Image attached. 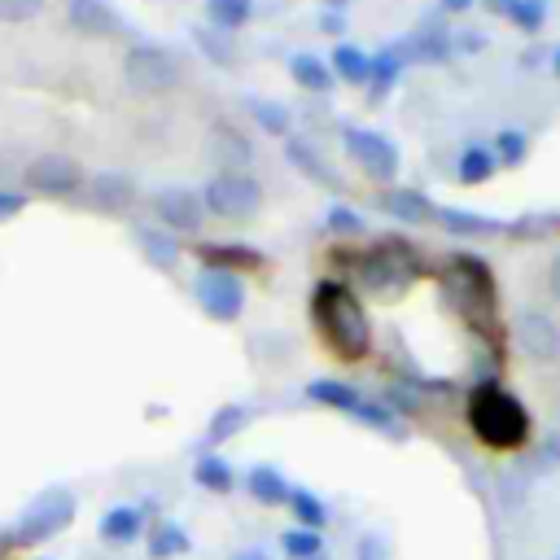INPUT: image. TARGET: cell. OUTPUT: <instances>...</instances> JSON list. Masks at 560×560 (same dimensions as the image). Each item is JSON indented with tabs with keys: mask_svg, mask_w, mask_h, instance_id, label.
<instances>
[{
	"mask_svg": "<svg viewBox=\"0 0 560 560\" xmlns=\"http://www.w3.org/2000/svg\"><path fill=\"white\" fill-rule=\"evenodd\" d=\"M311 315L324 332V341L332 346V354L341 359H363L372 350V324L359 306V298L341 284V280H319L311 293Z\"/></svg>",
	"mask_w": 560,
	"mask_h": 560,
	"instance_id": "obj_1",
	"label": "cell"
},
{
	"mask_svg": "<svg viewBox=\"0 0 560 560\" xmlns=\"http://www.w3.org/2000/svg\"><path fill=\"white\" fill-rule=\"evenodd\" d=\"M468 429L477 433V442H486L494 451H516L529 442V411L503 385L486 381L468 398Z\"/></svg>",
	"mask_w": 560,
	"mask_h": 560,
	"instance_id": "obj_2",
	"label": "cell"
},
{
	"mask_svg": "<svg viewBox=\"0 0 560 560\" xmlns=\"http://www.w3.org/2000/svg\"><path fill=\"white\" fill-rule=\"evenodd\" d=\"M201 206L214 219H249L262 206V184L249 171H219L206 179Z\"/></svg>",
	"mask_w": 560,
	"mask_h": 560,
	"instance_id": "obj_3",
	"label": "cell"
},
{
	"mask_svg": "<svg viewBox=\"0 0 560 560\" xmlns=\"http://www.w3.org/2000/svg\"><path fill=\"white\" fill-rule=\"evenodd\" d=\"M122 79L140 96H162L179 83V61L162 44H131L122 57Z\"/></svg>",
	"mask_w": 560,
	"mask_h": 560,
	"instance_id": "obj_4",
	"label": "cell"
},
{
	"mask_svg": "<svg viewBox=\"0 0 560 560\" xmlns=\"http://www.w3.org/2000/svg\"><path fill=\"white\" fill-rule=\"evenodd\" d=\"M306 398H311V402H324V407H337V411L363 420L368 429H381V433L402 438V429L394 424V411L381 407V402H372V398H363L354 385H341V381H311V385H306Z\"/></svg>",
	"mask_w": 560,
	"mask_h": 560,
	"instance_id": "obj_5",
	"label": "cell"
},
{
	"mask_svg": "<svg viewBox=\"0 0 560 560\" xmlns=\"http://www.w3.org/2000/svg\"><path fill=\"white\" fill-rule=\"evenodd\" d=\"M411 271H416V258H411L407 241H398V236L376 241V245L359 258V280H363L368 289H376V293H385V289H394V284H407Z\"/></svg>",
	"mask_w": 560,
	"mask_h": 560,
	"instance_id": "obj_6",
	"label": "cell"
},
{
	"mask_svg": "<svg viewBox=\"0 0 560 560\" xmlns=\"http://www.w3.org/2000/svg\"><path fill=\"white\" fill-rule=\"evenodd\" d=\"M192 293H197L201 311H206L210 319H219V324H232V319L241 315V306H245V284H241V276H232V271L206 267V271L197 276V284H192Z\"/></svg>",
	"mask_w": 560,
	"mask_h": 560,
	"instance_id": "obj_7",
	"label": "cell"
},
{
	"mask_svg": "<svg viewBox=\"0 0 560 560\" xmlns=\"http://www.w3.org/2000/svg\"><path fill=\"white\" fill-rule=\"evenodd\" d=\"M26 188L44 197H70L83 188V166L70 153H39L26 166Z\"/></svg>",
	"mask_w": 560,
	"mask_h": 560,
	"instance_id": "obj_8",
	"label": "cell"
},
{
	"mask_svg": "<svg viewBox=\"0 0 560 560\" xmlns=\"http://www.w3.org/2000/svg\"><path fill=\"white\" fill-rule=\"evenodd\" d=\"M70 516H74V499H70V490H44V494L26 508L22 529H18V542H39V538L66 529Z\"/></svg>",
	"mask_w": 560,
	"mask_h": 560,
	"instance_id": "obj_9",
	"label": "cell"
},
{
	"mask_svg": "<svg viewBox=\"0 0 560 560\" xmlns=\"http://www.w3.org/2000/svg\"><path fill=\"white\" fill-rule=\"evenodd\" d=\"M455 289H459V306L472 319L494 315V276L486 271L481 258H472V254H459L455 258Z\"/></svg>",
	"mask_w": 560,
	"mask_h": 560,
	"instance_id": "obj_10",
	"label": "cell"
},
{
	"mask_svg": "<svg viewBox=\"0 0 560 560\" xmlns=\"http://www.w3.org/2000/svg\"><path fill=\"white\" fill-rule=\"evenodd\" d=\"M346 153H350L372 179H394V175H398V149H394L381 131L350 127V131H346Z\"/></svg>",
	"mask_w": 560,
	"mask_h": 560,
	"instance_id": "obj_11",
	"label": "cell"
},
{
	"mask_svg": "<svg viewBox=\"0 0 560 560\" xmlns=\"http://www.w3.org/2000/svg\"><path fill=\"white\" fill-rule=\"evenodd\" d=\"M516 341H521V350H525L529 359L551 363V359L560 354V324H556L547 311L525 306V311H516Z\"/></svg>",
	"mask_w": 560,
	"mask_h": 560,
	"instance_id": "obj_12",
	"label": "cell"
},
{
	"mask_svg": "<svg viewBox=\"0 0 560 560\" xmlns=\"http://www.w3.org/2000/svg\"><path fill=\"white\" fill-rule=\"evenodd\" d=\"M153 214L166 232H197L206 219V206L192 188H162L153 192Z\"/></svg>",
	"mask_w": 560,
	"mask_h": 560,
	"instance_id": "obj_13",
	"label": "cell"
},
{
	"mask_svg": "<svg viewBox=\"0 0 560 560\" xmlns=\"http://www.w3.org/2000/svg\"><path fill=\"white\" fill-rule=\"evenodd\" d=\"M66 18L88 39H114L122 31V18L109 9V0H70L66 4Z\"/></svg>",
	"mask_w": 560,
	"mask_h": 560,
	"instance_id": "obj_14",
	"label": "cell"
},
{
	"mask_svg": "<svg viewBox=\"0 0 560 560\" xmlns=\"http://www.w3.org/2000/svg\"><path fill=\"white\" fill-rule=\"evenodd\" d=\"M88 201H92L96 210L118 214V210H127V206L136 201V179H131L127 171H101V175L88 179Z\"/></svg>",
	"mask_w": 560,
	"mask_h": 560,
	"instance_id": "obj_15",
	"label": "cell"
},
{
	"mask_svg": "<svg viewBox=\"0 0 560 560\" xmlns=\"http://www.w3.org/2000/svg\"><path fill=\"white\" fill-rule=\"evenodd\" d=\"M245 494H249L254 503H262V508H280V503H289L293 486H289V477H284L276 464H254V468L245 472Z\"/></svg>",
	"mask_w": 560,
	"mask_h": 560,
	"instance_id": "obj_16",
	"label": "cell"
},
{
	"mask_svg": "<svg viewBox=\"0 0 560 560\" xmlns=\"http://www.w3.org/2000/svg\"><path fill=\"white\" fill-rule=\"evenodd\" d=\"M210 153L219 158L223 171H241L254 158V144L245 140V131H236L232 122H214L210 127Z\"/></svg>",
	"mask_w": 560,
	"mask_h": 560,
	"instance_id": "obj_17",
	"label": "cell"
},
{
	"mask_svg": "<svg viewBox=\"0 0 560 560\" xmlns=\"http://www.w3.org/2000/svg\"><path fill=\"white\" fill-rule=\"evenodd\" d=\"M101 538L109 542V547H127V542H136L140 534H144V512L140 508H131V503H118V508H109L105 516H101Z\"/></svg>",
	"mask_w": 560,
	"mask_h": 560,
	"instance_id": "obj_18",
	"label": "cell"
},
{
	"mask_svg": "<svg viewBox=\"0 0 560 560\" xmlns=\"http://www.w3.org/2000/svg\"><path fill=\"white\" fill-rule=\"evenodd\" d=\"M381 206H385L394 219H402V223H429V219H438V206H433L424 192H416V188H389V192L381 197Z\"/></svg>",
	"mask_w": 560,
	"mask_h": 560,
	"instance_id": "obj_19",
	"label": "cell"
},
{
	"mask_svg": "<svg viewBox=\"0 0 560 560\" xmlns=\"http://www.w3.org/2000/svg\"><path fill=\"white\" fill-rule=\"evenodd\" d=\"M144 547H149L153 560H175V556L192 551V538H188V529L179 521H158V525H149Z\"/></svg>",
	"mask_w": 560,
	"mask_h": 560,
	"instance_id": "obj_20",
	"label": "cell"
},
{
	"mask_svg": "<svg viewBox=\"0 0 560 560\" xmlns=\"http://www.w3.org/2000/svg\"><path fill=\"white\" fill-rule=\"evenodd\" d=\"M201 262L206 267H214V271H258L267 258L258 254V249H245V245H206L201 249Z\"/></svg>",
	"mask_w": 560,
	"mask_h": 560,
	"instance_id": "obj_21",
	"label": "cell"
},
{
	"mask_svg": "<svg viewBox=\"0 0 560 560\" xmlns=\"http://www.w3.org/2000/svg\"><path fill=\"white\" fill-rule=\"evenodd\" d=\"M192 481H197L201 490H210V494H228L232 481H236V472H232V464H228L223 455H197Z\"/></svg>",
	"mask_w": 560,
	"mask_h": 560,
	"instance_id": "obj_22",
	"label": "cell"
},
{
	"mask_svg": "<svg viewBox=\"0 0 560 560\" xmlns=\"http://www.w3.org/2000/svg\"><path fill=\"white\" fill-rule=\"evenodd\" d=\"M289 512L298 516V529H324L328 525V508L315 499V490H302V486H293V494H289Z\"/></svg>",
	"mask_w": 560,
	"mask_h": 560,
	"instance_id": "obj_23",
	"label": "cell"
},
{
	"mask_svg": "<svg viewBox=\"0 0 560 560\" xmlns=\"http://www.w3.org/2000/svg\"><path fill=\"white\" fill-rule=\"evenodd\" d=\"M289 70H293V79H298L302 88H311V92H328V88H332V70H328L315 52H298V57L289 61Z\"/></svg>",
	"mask_w": 560,
	"mask_h": 560,
	"instance_id": "obj_24",
	"label": "cell"
},
{
	"mask_svg": "<svg viewBox=\"0 0 560 560\" xmlns=\"http://www.w3.org/2000/svg\"><path fill=\"white\" fill-rule=\"evenodd\" d=\"M494 166H499V162H494V149H486V144H468V149L459 153V166H455V171H459L464 184H481V179L494 175Z\"/></svg>",
	"mask_w": 560,
	"mask_h": 560,
	"instance_id": "obj_25",
	"label": "cell"
},
{
	"mask_svg": "<svg viewBox=\"0 0 560 560\" xmlns=\"http://www.w3.org/2000/svg\"><path fill=\"white\" fill-rule=\"evenodd\" d=\"M245 424H249V407L228 402V407H219V411H214V420H210V429H206V442H210V446H219V442H228L232 433H241Z\"/></svg>",
	"mask_w": 560,
	"mask_h": 560,
	"instance_id": "obj_26",
	"label": "cell"
},
{
	"mask_svg": "<svg viewBox=\"0 0 560 560\" xmlns=\"http://www.w3.org/2000/svg\"><path fill=\"white\" fill-rule=\"evenodd\" d=\"M254 13V0H206V18L219 26V31H236L245 26Z\"/></svg>",
	"mask_w": 560,
	"mask_h": 560,
	"instance_id": "obj_27",
	"label": "cell"
},
{
	"mask_svg": "<svg viewBox=\"0 0 560 560\" xmlns=\"http://www.w3.org/2000/svg\"><path fill=\"white\" fill-rule=\"evenodd\" d=\"M332 70H337V79H346V83H368V79H372V57H363V52L350 48V44H341V48L332 52Z\"/></svg>",
	"mask_w": 560,
	"mask_h": 560,
	"instance_id": "obj_28",
	"label": "cell"
},
{
	"mask_svg": "<svg viewBox=\"0 0 560 560\" xmlns=\"http://www.w3.org/2000/svg\"><path fill=\"white\" fill-rule=\"evenodd\" d=\"M280 551L289 560H315V556H324V538L315 529H284L280 534Z\"/></svg>",
	"mask_w": 560,
	"mask_h": 560,
	"instance_id": "obj_29",
	"label": "cell"
},
{
	"mask_svg": "<svg viewBox=\"0 0 560 560\" xmlns=\"http://www.w3.org/2000/svg\"><path fill=\"white\" fill-rule=\"evenodd\" d=\"M494 9L508 13V18H512L516 26H525V31H538L542 18H547V0H494Z\"/></svg>",
	"mask_w": 560,
	"mask_h": 560,
	"instance_id": "obj_30",
	"label": "cell"
},
{
	"mask_svg": "<svg viewBox=\"0 0 560 560\" xmlns=\"http://www.w3.org/2000/svg\"><path fill=\"white\" fill-rule=\"evenodd\" d=\"M438 223L451 228V232H464V236H490V232H499L494 219H477V214H464V210H438Z\"/></svg>",
	"mask_w": 560,
	"mask_h": 560,
	"instance_id": "obj_31",
	"label": "cell"
},
{
	"mask_svg": "<svg viewBox=\"0 0 560 560\" xmlns=\"http://www.w3.org/2000/svg\"><path fill=\"white\" fill-rule=\"evenodd\" d=\"M140 249H144V258L158 262V267H171V262L179 258V245H175L166 232H153V228L140 232Z\"/></svg>",
	"mask_w": 560,
	"mask_h": 560,
	"instance_id": "obj_32",
	"label": "cell"
},
{
	"mask_svg": "<svg viewBox=\"0 0 560 560\" xmlns=\"http://www.w3.org/2000/svg\"><path fill=\"white\" fill-rule=\"evenodd\" d=\"M490 149H494V162L516 166V162L525 158V136H521V131H499V136L490 140Z\"/></svg>",
	"mask_w": 560,
	"mask_h": 560,
	"instance_id": "obj_33",
	"label": "cell"
},
{
	"mask_svg": "<svg viewBox=\"0 0 560 560\" xmlns=\"http://www.w3.org/2000/svg\"><path fill=\"white\" fill-rule=\"evenodd\" d=\"M249 114H254L271 136H284V131H289V114H284V109H276L271 101H249Z\"/></svg>",
	"mask_w": 560,
	"mask_h": 560,
	"instance_id": "obj_34",
	"label": "cell"
},
{
	"mask_svg": "<svg viewBox=\"0 0 560 560\" xmlns=\"http://www.w3.org/2000/svg\"><path fill=\"white\" fill-rule=\"evenodd\" d=\"M289 158L311 175V179H319V184H332V175H328V166L315 158V153H306V144L302 140H289Z\"/></svg>",
	"mask_w": 560,
	"mask_h": 560,
	"instance_id": "obj_35",
	"label": "cell"
},
{
	"mask_svg": "<svg viewBox=\"0 0 560 560\" xmlns=\"http://www.w3.org/2000/svg\"><path fill=\"white\" fill-rule=\"evenodd\" d=\"M44 0H0V22H31Z\"/></svg>",
	"mask_w": 560,
	"mask_h": 560,
	"instance_id": "obj_36",
	"label": "cell"
},
{
	"mask_svg": "<svg viewBox=\"0 0 560 560\" xmlns=\"http://www.w3.org/2000/svg\"><path fill=\"white\" fill-rule=\"evenodd\" d=\"M328 228H332V232H359V228H363V219H359L350 206H332V214H328Z\"/></svg>",
	"mask_w": 560,
	"mask_h": 560,
	"instance_id": "obj_37",
	"label": "cell"
},
{
	"mask_svg": "<svg viewBox=\"0 0 560 560\" xmlns=\"http://www.w3.org/2000/svg\"><path fill=\"white\" fill-rule=\"evenodd\" d=\"M359 560H389V547L381 534H363L359 538Z\"/></svg>",
	"mask_w": 560,
	"mask_h": 560,
	"instance_id": "obj_38",
	"label": "cell"
},
{
	"mask_svg": "<svg viewBox=\"0 0 560 560\" xmlns=\"http://www.w3.org/2000/svg\"><path fill=\"white\" fill-rule=\"evenodd\" d=\"M197 44L214 57V61H232V48L223 44V35H210V31H197Z\"/></svg>",
	"mask_w": 560,
	"mask_h": 560,
	"instance_id": "obj_39",
	"label": "cell"
},
{
	"mask_svg": "<svg viewBox=\"0 0 560 560\" xmlns=\"http://www.w3.org/2000/svg\"><path fill=\"white\" fill-rule=\"evenodd\" d=\"M22 210V197L18 192H0V219H9V214H18Z\"/></svg>",
	"mask_w": 560,
	"mask_h": 560,
	"instance_id": "obj_40",
	"label": "cell"
},
{
	"mask_svg": "<svg viewBox=\"0 0 560 560\" xmlns=\"http://www.w3.org/2000/svg\"><path fill=\"white\" fill-rule=\"evenodd\" d=\"M547 289H551V298L560 302V254H556L551 267H547Z\"/></svg>",
	"mask_w": 560,
	"mask_h": 560,
	"instance_id": "obj_41",
	"label": "cell"
},
{
	"mask_svg": "<svg viewBox=\"0 0 560 560\" xmlns=\"http://www.w3.org/2000/svg\"><path fill=\"white\" fill-rule=\"evenodd\" d=\"M228 560H267V551H258V547H245V551H232Z\"/></svg>",
	"mask_w": 560,
	"mask_h": 560,
	"instance_id": "obj_42",
	"label": "cell"
},
{
	"mask_svg": "<svg viewBox=\"0 0 560 560\" xmlns=\"http://www.w3.org/2000/svg\"><path fill=\"white\" fill-rule=\"evenodd\" d=\"M324 31H332V35H341V18H337V13H328V18H324Z\"/></svg>",
	"mask_w": 560,
	"mask_h": 560,
	"instance_id": "obj_43",
	"label": "cell"
},
{
	"mask_svg": "<svg viewBox=\"0 0 560 560\" xmlns=\"http://www.w3.org/2000/svg\"><path fill=\"white\" fill-rule=\"evenodd\" d=\"M472 0H446V9H468Z\"/></svg>",
	"mask_w": 560,
	"mask_h": 560,
	"instance_id": "obj_44",
	"label": "cell"
},
{
	"mask_svg": "<svg viewBox=\"0 0 560 560\" xmlns=\"http://www.w3.org/2000/svg\"><path fill=\"white\" fill-rule=\"evenodd\" d=\"M551 66H556V79H560V48H556V57H551Z\"/></svg>",
	"mask_w": 560,
	"mask_h": 560,
	"instance_id": "obj_45",
	"label": "cell"
},
{
	"mask_svg": "<svg viewBox=\"0 0 560 560\" xmlns=\"http://www.w3.org/2000/svg\"><path fill=\"white\" fill-rule=\"evenodd\" d=\"M315 560H328V551H324V556H315Z\"/></svg>",
	"mask_w": 560,
	"mask_h": 560,
	"instance_id": "obj_46",
	"label": "cell"
},
{
	"mask_svg": "<svg viewBox=\"0 0 560 560\" xmlns=\"http://www.w3.org/2000/svg\"><path fill=\"white\" fill-rule=\"evenodd\" d=\"M328 4H346V0H328Z\"/></svg>",
	"mask_w": 560,
	"mask_h": 560,
	"instance_id": "obj_47",
	"label": "cell"
}]
</instances>
